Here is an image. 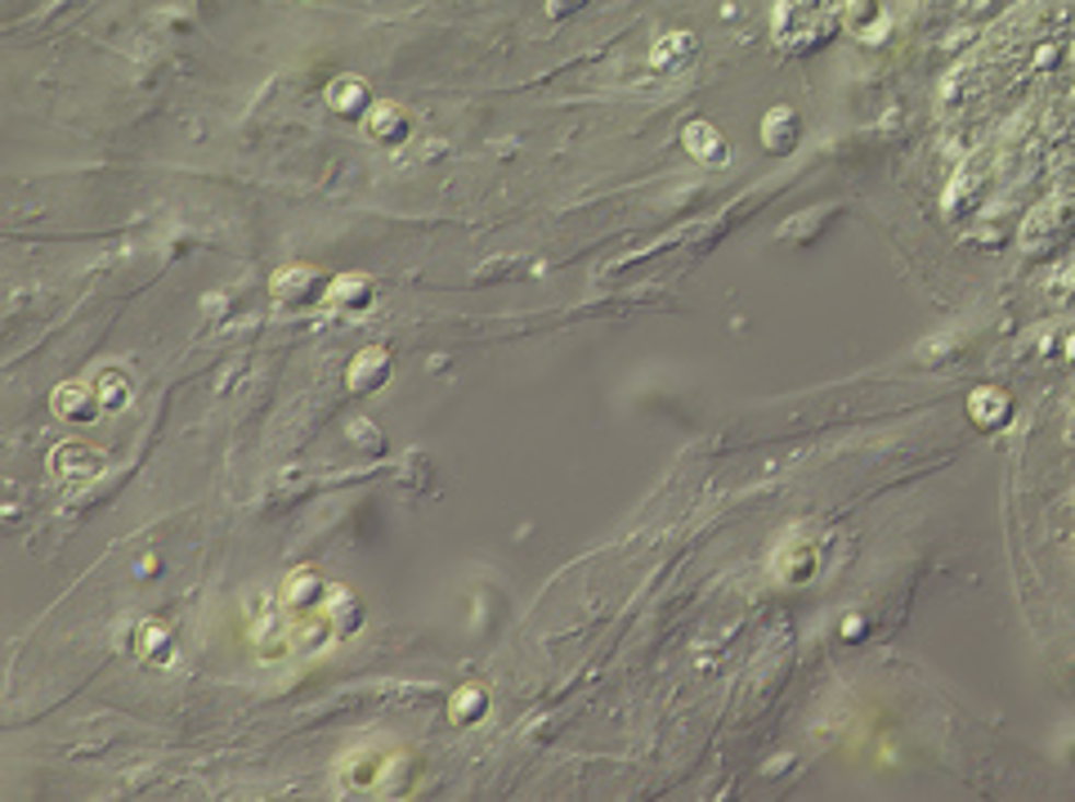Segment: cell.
Returning <instances> with one entry per match:
<instances>
[{"mask_svg": "<svg viewBox=\"0 0 1075 802\" xmlns=\"http://www.w3.org/2000/svg\"><path fill=\"white\" fill-rule=\"evenodd\" d=\"M346 382H350V391H355V395H372V391H381V386L390 382V354H385L381 346L359 350V354L350 359Z\"/></svg>", "mask_w": 1075, "mask_h": 802, "instance_id": "cell-7", "label": "cell"}, {"mask_svg": "<svg viewBox=\"0 0 1075 802\" xmlns=\"http://www.w3.org/2000/svg\"><path fill=\"white\" fill-rule=\"evenodd\" d=\"M55 412L68 417V421H94L104 412L100 404V391H94V382H63L55 391Z\"/></svg>", "mask_w": 1075, "mask_h": 802, "instance_id": "cell-9", "label": "cell"}, {"mask_svg": "<svg viewBox=\"0 0 1075 802\" xmlns=\"http://www.w3.org/2000/svg\"><path fill=\"white\" fill-rule=\"evenodd\" d=\"M327 108L332 113H340V117H368V85L359 81V77H336L332 85H327Z\"/></svg>", "mask_w": 1075, "mask_h": 802, "instance_id": "cell-13", "label": "cell"}, {"mask_svg": "<svg viewBox=\"0 0 1075 802\" xmlns=\"http://www.w3.org/2000/svg\"><path fill=\"white\" fill-rule=\"evenodd\" d=\"M488 713V690L484 686H458L453 699H449V718L458 727H475L479 718Z\"/></svg>", "mask_w": 1075, "mask_h": 802, "instance_id": "cell-16", "label": "cell"}, {"mask_svg": "<svg viewBox=\"0 0 1075 802\" xmlns=\"http://www.w3.org/2000/svg\"><path fill=\"white\" fill-rule=\"evenodd\" d=\"M1066 216H1071V202L1057 194V198H1049L1040 211H1031V220H1026V229H1021V247L1026 252H1049L1057 239H1066Z\"/></svg>", "mask_w": 1075, "mask_h": 802, "instance_id": "cell-4", "label": "cell"}, {"mask_svg": "<svg viewBox=\"0 0 1075 802\" xmlns=\"http://www.w3.org/2000/svg\"><path fill=\"white\" fill-rule=\"evenodd\" d=\"M681 144H686V153H691L695 162H704V166H721V162H726V139H721V130H717L713 121H704V117L686 121V130H681Z\"/></svg>", "mask_w": 1075, "mask_h": 802, "instance_id": "cell-10", "label": "cell"}, {"mask_svg": "<svg viewBox=\"0 0 1075 802\" xmlns=\"http://www.w3.org/2000/svg\"><path fill=\"white\" fill-rule=\"evenodd\" d=\"M323 305H327V310H350V314L368 310V305H372V278H368V274H336V278L327 282Z\"/></svg>", "mask_w": 1075, "mask_h": 802, "instance_id": "cell-8", "label": "cell"}, {"mask_svg": "<svg viewBox=\"0 0 1075 802\" xmlns=\"http://www.w3.org/2000/svg\"><path fill=\"white\" fill-rule=\"evenodd\" d=\"M327 282L332 278H323L314 265H287V269H278L269 278V288H274V297L282 305H314V301L327 297Z\"/></svg>", "mask_w": 1075, "mask_h": 802, "instance_id": "cell-3", "label": "cell"}, {"mask_svg": "<svg viewBox=\"0 0 1075 802\" xmlns=\"http://www.w3.org/2000/svg\"><path fill=\"white\" fill-rule=\"evenodd\" d=\"M798 113L794 108H771L766 113V121H762V144H766V153H794L798 149Z\"/></svg>", "mask_w": 1075, "mask_h": 802, "instance_id": "cell-11", "label": "cell"}, {"mask_svg": "<svg viewBox=\"0 0 1075 802\" xmlns=\"http://www.w3.org/2000/svg\"><path fill=\"white\" fill-rule=\"evenodd\" d=\"M50 466H55V476H63V480H94V476H104V466H108V457L100 453V449H90V444H63V449H55V457H50Z\"/></svg>", "mask_w": 1075, "mask_h": 802, "instance_id": "cell-6", "label": "cell"}, {"mask_svg": "<svg viewBox=\"0 0 1075 802\" xmlns=\"http://www.w3.org/2000/svg\"><path fill=\"white\" fill-rule=\"evenodd\" d=\"M350 440L363 444L368 453H381V449H385V440H381V431L372 427V421H350Z\"/></svg>", "mask_w": 1075, "mask_h": 802, "instance_id": "cell-21", "label": "cell"}, {"mask_svg": "<svg viewBox=\"0 0 1075 802\" xmlns=\"http://www.w3.org/2000/svg\"><path fill=\"white\" fill-rule=\"evenodd\" d=\"M139 646H143V654H153L158 664H166V659H171V628L149 624V628L139 632Z\"/></svg>", "mask_w": 1075, "mask_h": 802, "instance_id": "cell-20", "label": "cell"}, {"mask_svg": "<svg viewBox=\"0 0 1075 802\" xmlns=\"http://www.w3.org/2000/svg\"><path fill=\"white\" fill-rule=\"evenodd\" d=\"M327 615H332V624H336V637L346 641L350 632H359V624H363V605H359V596L350 592V588H327Z\"/></svg>", "mask_w": 1075, "mask_h": 802, "instance_id": "cell-14", "label": "cell"}, {"mask_svg": "<svg viewBox=\"0 0 1075 802\" xmlns=\"http://www.w3.org/2000/svg\"><path fill=\"white\" fill-rule=\"evenodd\" d=\"M408 126H413V117L404 108H395V104H372L368 117H363V130L377 139V144H400V139L408 135Z\"/></svg>", "mask_w": 1075, "mask_h": 802, "instance_id": "cell-12", "label": "cell"}, {"mask_svg": "<svg viewBox=\"0 0 1075 802\" xmlns=\"http://www.w3.org/2000/svg\"><path fill=\"white\" fill-rule=\"evenodd\" d=\"M816 565H820V547H811L802 534H794V538H785V547L771 556V574L779 583H794L798 588V583H807L816 574Z\"/></svg>", "mask_w": 1075, "mask_h": 802, "instance_id": "cell-5", "label": "cell"}, {"mask_svg": "<svg viewBox=\"0 0 1075 802\" xmlns=\"http://www.w3.org/2000/svg\"><path fill=\"white\" fill-rule=\"evenodd\" d=\"M839 27V5H775L771 32L785 50H811Z\"/></svg>", "mask_w": 1075, "mask_h": 802, "instance_id": "cell-2", "label": "cell"}, {"mask_svg": "<svg viewBox=\"0 0 1075 802\" xmlns=\"http://www.w3.org/2000/svg\"><path fill=\"white\" fill-rule=\"evenodd\" d=\"M695 55V36L691 32H663L659 40H655V50H650V68H659V72H672V68H681Z\"/></svg>", "mask_w": 1075, "mask_h": 802, "instance_id": "cell-15", "label": "cell"}, {"mask_svg": "<svg viewBox=\"0 0 1075 802\" xmlns=\"http://www.w3.org/2000/svg\"><path fill=\"white\" fill-rule=\"evenodd\" d=\"M94 391H100V404L104 408H126L130 404V376L126 372H117V368H104L100 376H94Z\"/></svg>", "mask_w": 1075, "mask_h": 802, "instance_id": "cell-17", "label": "cell"}, {"mask_svg": "<svg viewBox=\"0 0 1075 802\" xmlns=\"http://www.w3.org/2000/svg\"><path fill=\"white\" fill-rule=\"evenodd\" d=\"M972 417L982 421V427H995V421L1008 417V395L999 386H982V391L972 395Z\"/></svg>", "mask_w": 1075, "mask_h": 802, "instance_id": "cell-19", "label": "cell"}, {"mask_svg": "<svg viewBox=\"0 0 1075 802\" xmlns=\"http://www.w3.org/2000/svg\"><path fill=\"white\" fill-rule=\"evenodd\" d=\"M413 784V753L385 740H368L350 748L336 767V793H359V798H390Z\"/></svg>", "mask_w": 1075, "mask_h": 802, "instance_id": "cell-1", "label": "cell"}, {"mask_svg": "<svg viewBox=\"0 0 1075 802\" xmlns=\"http://www.w3.org/2000/svg\"><path fill=\"white\" fill-rule=\"evenodd\" d=\"M847 23H852V32L856 36H865V40H878L888 32V10L883 5H847Z\"/></svg>", "mask_w": 1075, "mask_h": 802, "instance_id": "cell-18", "label": "cell"}]
</instances>
